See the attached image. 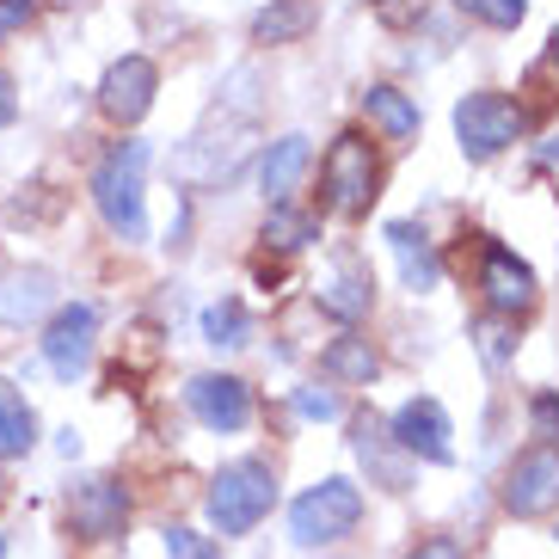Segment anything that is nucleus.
<instances>
[{"label": "nucleus", "mask_w": 559, "mask_h": 559, "mask_svg": "<svg viewBox=\"0 0 559 559\" xmlns=\"http://www.w3.org/2000/svg\"><path fill=\"white\" fill-rule=\"evenodd\" d=\"M252 86H259V81H252ZM252 86H247V99H234V86H222V99H215V123H210V130H198L179 154H173V173H179L185 185H228L234 166L247 160L252 111H259Z\"/></svg>", "instance_id": "1"}, {"label": "nucleus", "mask_w": 559, "mask_h": 559, "mask_svg": "<svg viewBox=\"0 0 559 559\" xmlns=\"http://www.w3.org/2000/svg\"><path fill=\"white\" fill-rule=\"evenodd\" d=\"M142 179H148V142H117L93 173V203H99L105 228L123 247L148 240V191H142Z\"/></svg>", "instance_id": "2"}, {"label": "nucleus", "mask_w": 559, "mask_h": 559, "mask_svg": "<svg viewBox=\"0 0 559 559\" xmlns=\"http://www.w3.org/2000/svg\"><path fill=\"white\" fill-rule=\"evenodd\" d=\"M210 523L222 528V535H252V528L271 516V504H277V474H271V461L259 455H240L228 461L222 474L210 479Z\"/></svg>", "instance_id": "3"}, {"label": "nucleus", "mask_w": 559, "mask_h": 559, "mask_svg": "<svg viewBox=\"0 0 559 559\" xmlns=\"http://www.w3.org/2000/svg\"><path fill=\"white\" fill-rule=\"evenodd\" d=\"M376 185H381V154L376 142L362 130H345L338 142L326 148V160H320V191H326V210L338 215H369V203H376Z\"/></svg>", "instance_id": "4"}, {"label": "nucleus", "mask_w": 559, "mask_h": 559, "mask_svg": "<svg viewBox=\"0 0 559 559\" xmlns=\"http://www.w3.org/2000/svg\"><path fill=\"white\" fill-rule=\"evenodd\" d=\"M523 130H528V111L504 93H467L455 105V142L467 160H498Z\"/></svg>", "instance_id": "5"}, {"label": "nucleus", "mask_w": 559, "mask_h": 559, "mask_svg": "<svg viewBox=\"0 0 559 559\" xmlns=\"http://www.w3.org/2000/svg\"><path fill=\"white\" fill-rule=\"evenodd\" d=\"M362 516V492L350 486V479H320V486H308V492L289 504V542L301 547H320V542H338V535H350Z\"/></svg>", "instance_id": "6"}, {"label": "nucleus", "mask_w": 559, "mask_h": 559, "mask_svg": "<svg viewBox=\"0 0 559 559\" xmlns=\"http://www.w3.org/2000/svg\"><path fill=\"white\" fill-rule=\"evenodd\" d=\"M479 296H486V313H498V320H516V313L535 308L542 283H535V271H528L516 252L492 240V247L479 252Z\"/></svg>", "instance_id": "7"}, {"label": "nucleus", "mask_w": 559, "mask_h": 559, "mask_svg": "<svg viewBox=\"0 0 559 559\" xmlns=\"http://www.w3.org/2000/svg\"><path fill=\"white\" fill-rule=\"evenodd\" d=\"M154 93H160V68H154L148 56H117L99 81V111L111 117V123H142Z\"/></svg>", "instance_id": "8"}, {"label": "nucleus", "mask_w": 559, "mask_h": 559, "mask_svg": "<svg viewBox=\"0 0 559 559\" xmlns=\"http://www.w3.org/2000/svg\"><path fill=\"white\" fill-rule=\"evenodd\" d=\"M68 523H74L81 542H111V535H123V523H130V492L105 474L81 479V486L68 492Z\"/></svg>", "instance_id": "9"}, {"label": "nucleus", "mask_w": 559, "mask_h": 559, "mask_svg": "<svg viewBox=\"0 0 559 559\" xmlns=\"http://www.w3.org/2000/svg\"><path fill=\"white\" fill-rule=\"evenodd\" d=\"M388 430H394V443L406 449L412 461H430V467H449V461H455V443H449V437H455V430H449V412L437 406L430 394L406 400Z\"/></svg>", "instance_id": "10"}, {"label": "nucleus", "mask_w": 559, "mask_h": 559, "mask_svg": "<svg viewBox=\"0 0 559 559\" xmlns=\"http://www.w3.org/2000/svg\"><path fill=\"white\" fill-rule=\"evenodd\" d=\"M93 338H99V308L93 301H68V308H56L50 332H44V362L62 381H74L93 362Z\"/></svg>", "instance_id": "11"}, {"label": "nucleus", "mask_w": 559, "mask_h": 559, "mask_svg": "<svg viewBox=\"0 0 559 559\" xmlns=\"http://www.w3.org/2000/svg\"><path fill=\"white\" fill-rule=\"evenodd\" d=\"M350 449L369 467V486H381V492H406L412 486V455L394 443V430L381 425L376 412H357L350 418Z\"/></svg>", "instance_id": "12"}, {"label": "nucleus", "mask_w": 559, "mask_h": 559, "mask_svg": "<svg viewBox=\"0 0 559 559\" xmlns=\"http://www.w3.org/2000/svg\"><path fill=\"white\" fill-rule=\"evenodd\" d=\"M504 510L510 516H547V510H559V455L554 449H528V455L510 461Z\"/></svg>", "instance_id": "13"}, {"label": "nucleus", "mask_w": 559, "mask_h": 559, "mask_svg": "<svg viewBox=\"0 0 559 559\" xmlns=\"http://www.w3.org/2000/svg\"><path fill=\"white\" fill-rule=\"evenodd\" d=\"M185 406L198 412L210 430H247L252 425V388L240 376H191Z\"/></svg>", "instance_id": "14"}, {"label": "nucleus", "mask_w": 559, "mask_h": 559, "mask_svg": "<svg viewBox=\"0 0 559 559\" xmlns=\"http://www.w3.org/2000/svg\"><path fill=\"white\" fill-rule=\"evenodd\" d=\"M320 308H326L332 320H345V326L376 308V277H369V264H362L357 252H338V259H332V271L320 277Z\"/></svg>", "instance_id": "15"}, {"label": "nucleus", "mask_w": 559, "mask_h": 559, "mask_svg": "<svg viewBox=\"0 0 559 559\" xmlns=\"http://www.w3.org/2000/svg\"><path fill=\"white\" fill-rule=\"evenodd\" d=\"M388 247H394L400 283H406L412 296H430V289L443 283V259H437V247L425 240V228H412V222H388Z\"/></svg>", "instance_id": "16"}, {"label": "nucleus", "mask_w": 559, "mask_h": 559, "mask_svg": "<svg viewBox=\"0 0 559 559\" xmlns=\"http://www.w3.org/2000/svg\"><path fill=\"white\" fill-rule=\"evenodd\" d=\"M320 25V7L313 0H271L259 19H252V44L277 50V44H301V37Z\"/></svg>", "instance_id": "17"}, {"label": "nucleus", "mask_w": 559, "mask_h": 559, "mask_svg": "<svg viewBox=\"0 0 559 559\" xmlns=\"http://www.w3.org/2000/svg\"><path fill=\"white\" fill-rule=\"evenodd\" d=\"M56 301V277L44 264H25V271H7L0 277V320H32Z\"/></svg>", "instance_id": "18"}, {"label": "nucleus", "mask_w": 559, "mask_h": 559, "mask_svg": "<svg viewBox=\"0 0 559 559\" xmlns=\"http://www.w3.org/2000/svg\"><path fill=\"white\" fill-rule=\"evenodd\" d=\"M313 148H308V135H283V142H271V154H264L259 166V185H264V198L271 203H289V191L301 185V173H308Z\"/></svg>", "instance_id": "19"}, {"label": "nucleus", "mask_w": 559, "mask_h": 559, "mask_svg": "<svg viewBox=\"0 0 559 559\" xmlns=\"http://www.w3.org/2000/svg\"><path fill=\"white\" fill-rule=\"evenodd\" d=\"M320 369H326L332 381H350V388H369V381L381 376V350L362 338V332H345V338H332L326 357H320Z\"/></svg>", "instance_id": "20"}, {"label": "nucleus", "mask_w": 559, "mask_h": 559, "mask_svg": "<svg viewBox=\"0 0 559 559\" xmlns=\"http://www.w3.org/2000/svg\"><path fill=\"white\" fill-rule=\"evenodd\" d=\"M32 443H37V412L25 406V394L13 381L0 376V461L32 455Z\"/></svg>", "instance_id": "21"}, {"label": "nucleus", "mask_w": 559, "mask_h": 559, "mask_svg": "<svg viewBox=\"0 0 559 559\" xmlns=\"http://www.w3.org/2000/svg\"><path fill=\"white\" fill-rule=\"evenodd\" d=\"M362 111H369V123H376L388 142H412V135H418V105H412L400 86H369V93H362Z\"/></svg>", "instance_id": "22"}, {"label": "nucleus", "mask_w": 559, "mask_h": 559, "mask_svg": "<svg viewBox=\"0 0 559 559\" xmlns=\"http://www.w3.org/2000/svg\"><path fill=\"white\" fill-rule=\"evenodd\" d=\"M203 338H210L215 350H240L252 338V320H247V308L234 296H222V301H210L203 308Z\"/></svg>", "instance_id": "23"}, {"label": "nucleus", "mask_w": 559, "mask_h": 559, "mask_svg": "<svg viewBox=\"0 0 559 559\" xmlns=\"http://www.w3.org/2000/svg\"><path fill=\"white\" fill-rule=\"evenodd\" d=\"M308 240H320V222L301 210H289V203H271V215H264V247L277 252H301Z\"/></svg>", "instance_id": "24"}, {"label": "nucleus", "mask_w": 559, "mask_h": 559, "mask_svg": "<svg viewBox=\"0 0 559 559\" xmlns=\"http://www.w3.org/2000/svg\"><path fill=\"white\" fill-rule=\"evenodd\" d=\"M474 350H479L486 369H504V362L516 357V326L498 320V313H479V320H474Z\"/></svg>", "instance_id": "25"}, {"label": "nucleus", "mask_w": 559, "mask_h": 559, "mask_svg": "<svg viewBox=\"0 0 559 559\" xmlns=\"http://www.w3.org/2000/svg\"><path fill=\"white\" fill-rule=\"evenodd\" d=\"M467 19H479V25H492V32H516L528 13V0H455Z\"/></svg>", "instance_id": "26"}, {"label": "nucleus", "mask_w": 559, "mask_h": 559, "mask_svg": "<svg viewBox=\"0 0 559 559\" xmlns=\"http://www.w3.org/2000/svg\"><path fill=\"white\" fill-rule=\"evenodd\" d=\"M166 559H228V554H222V542H210V535H198V528L173 523L166 528Z\"/></svg>", "instance_id": "27"}, {"label": "nucleus", "mask_w": 559, "mask_h": 559, "mask_svg": "<svg viewBox=\"0 0 559 559\" xmlns=\"http://www.w3.org/2000/svg\"><path fill=\"white\" fill-rule=\"evenodd\" d=\"M425 7L430 0H369V13H376L388 32H412V25L425 19Z\"/></svg>", "instance_id": "28"}, {"label": "nucleus", "mask_w": 559, "mask_h": 559, "mask_svg": "<svg viewBox=\"0 0 559 559\" xmlns=\"http://www.w3.org/2000/svg\"><path fill=\"white\" fill-rule=\"evenodd\" d=\"M528 425H535V437H542L547 449H559V394H535V406H528Z\"/></svg>", "instance_id": "29"}, {"label": "nucleus", "mask_w": 559, "mask_h": 559, "mask_svg": "<svg viewBox=\"0 0 559 559\" xmlns=\"http://www.w3.org/2000/svg\"><path fill=\"white\" fill-rule=\"evenodd\" d=\"M296 412L326 425V418H338V394H332V388H296Z\"/></svg>", "instance_id": "30"}, {"label": "nucleus", "mask_w": 559, "mask_h": 559, "mask_svg": "<svg viewBox=\"0 0 559 559\" xmlns=\"http://www.w3.org/2000/svg\"><path fill=\"white\" fill-rule=\"evenodd\" d=\"M37 13V0H0V32H19Z\"/></svg>", "instance_id": "31"}, {"label": "nucleus", "mask_w": 559, "mask_h": 559, "mask_svg": "<svg viewBox=\"0 0 559 559\" xmlns=\"http://www.w3.org/2000/svg\"><path fill=\"white\" fill-rule=\"evenodd\" d=\"M406 559H461V547L449 542V535H430V542H418Z\"/></svg>", "instance_id": "32"}, {"label": "nucleus", "mask_w": 559, "mask_h": 559, "mask_svg": "<svg viewBox=\"0 0 559 559\" xmlns=\"http://www.w3.org/2000/svg\"><path fill=\"white\" fill-rule=\"evenodd\" d=\"M13 117H19V93H13V74L0 68V130H7Z\"/></svg>", "instance_id": "33"}, {"label": "nucleus", "mask_w": 559, "mask_h": 559, "mask_svg": "<svg viewBox=\"0 0 559 559\" xmlns=\"http://www.w3.org/2000/svg\"><path fill=\"white\" fill-rule=\"evenodd\" d=\"M547 56H554V62H559V25H554V37H547Z\"/></svg>", "instance_id": "34"}, {"label": "nucleus", "mask_w": 559, "mask_h": 559, "mask_svg": "<svg viewBox=\"0 0 559 559\" xmlns=\"http://www.w3.org/2000/svg\"><path fill=\"white\" fill-rule=\"evenodd\" d=\"M542 154H547V160H559V135H554V142H547V148H542Z\"/></svg>", "instance_id": "35"}, {"label": "nucleus", "mask_w": 559, "mask_h": 559, "mask_svg": "<svg viewBox=\"0 0 559 559\" xmlns=\"http://www.w3.org/2000/svg\"><path fill=\"white\" fill-rule=\"evenodd\" d=\"M0 559H7V535H0Z\"/></svg>", "instance_id": "36"}, {"label": "nucleus", "mask_w": 559, "mask_h": 559, "mask_svg": "<svg viewBox=\"0 0 559 559\" xmlns=\"http://www.w3.org/2000/svg\"><path fill=\"white\" fill-rule=\"evenodd\" d=\"M56 7H74V0H56Z\"/></svg>", "instance_id": "37"}]
</instances>
